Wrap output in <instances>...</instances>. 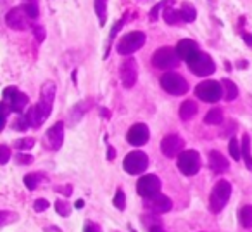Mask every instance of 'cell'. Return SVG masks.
<instances>
[{
    "mask_svg": "<svg viewBox=\"0 0 252 232\" xmlns=\"http://www.w3.org/2000/svg\"><path fill=\"white\" fill-rule=\"evenodd\" d=\"M54 97H56V83L52 81H47L43 83L42 90H40V101L36 106L30 108L28 111L25 113L26 118H28L32 128H38L43 121L50 116V111H52V104H54Z\"/></svg>",
    "mask_w": 252,
    "mask_h": 232,
    "instance_id": "6da1fadb",
    "label": "cell"
},
{
    "mask_svg": "<svg viewBox=\"0 0 252 232\" xmlns=\"http://www.w3.org/2000/svg\"><path fill=\"white\" fill-rule=\"evenodd\" d=\"M231 196V184L228 180H218L214 184L213 191L209 196V208L213 213H220L226 206L228 199Z\"/></svg>",
    "mask_w": 252,
    "mask_h": 232,
    "instance_id": "7a4b0ae2",
    "label": "cell"
},
{
    "mask_svg": "<svg viewBox=\"0 0 252 232\" xmlns=\"http://www.w3.org/2000/svg\"><path fill=\"white\" fill-rule=\"evenodd\" d=\"M187 64H189L190 71L197 77H209L216 71V64H214L213 57L206 52H197L195 56H192L187 61Z\"/></svg>",
    "mask_w": 252,
    "mask_h": 232,
    "instance_id": "3957f363",
    "label": "cell"
},
{
    "mask_svg": "<svg viewBox=\"0 0 252 232\" xmlns=\"http://www.w3.org/2000/svg\"><path fill=\"white\" fill-rule=\"evenodd\" d=\"M144 43H145V33L130 32L119 40L118 45H116V50H118V54H121V56H131V54H135L138 49H142Z\"/></svg>",
    "mask_w": 252,
    "mask_h": 232,
    "instance_id": "277c9868",
    "label": "cell"
},
{
    "mask_svg": "<svg viewBox=\"0 0 252 232\" xmlns=\"http://www.w3.org/2000/svg\"><path fill=\"white\" fill-rule=\"evenodd\" d=\"M30 102V97L23 92H19L16 87H7L4 88V101L2 104L5 108H9L11 111L18 113V115H23L25 113V108L28 106Z\"/></svg>",
    "mask_w": 252,
    "mask_h": 232,
    "instance_id": "5b68a950",
    "label": "cell"
},
{
    "mask_svg": "<svg viewBox=\"0 0 252 232\" xmlns=\"http://www.w3.org/2000/svg\"><path fill=\"white\" fill-rule=\"evenodd\" d=\"M180 63V56L173 47H161L152 56V64L159 70H173Z\"/></svg>",
    "mask_w": 252,
    "mask_h": 232,
    "instance_id": "8992f818",
    "label": "cell"
},
{
    "mask_svg": "<svg viewBox=\"0 0 252 232\" xmlns=\"http://www.w3.org/2000/svg\"><path fill=\"white\" fill-rule=\"evenodd\" d=\"M195 94L204 102H218L221 99V95H224V92H223V85L220 81L206 80L197 85Z\"/></svg>",
    "mask_w": 252,
    "mask_h": 232,
    "instance_id": "52a82bcc",
    "label": "cell"
},
{
    "mask_svg": "<svg viewBox=\"0 0 252 232\" xmlns=\"http://www.w3.org/2000/svg\"><path fill=\"white\" fill-rule=\"evenodd\" d=\"M161 87L171 95H183L189 90V83L185 78L178 73H171V71L161 77Z\"/></svg>",
    "mask_w": 252,
    "mask_h": 232,
    "instance_id": "ba28073f",
    "label": "cell"
},
{
    "mask_svg": "<svg viewBox=\"0 0 252 232\" xmlns=\"http://www.w3.org/2000/svg\"><path fill=\"white\" fill-rule=\"evenodd\" d=\"M178 170L187 177H192L199 173L200 170V156L197 151H182L178 156Z\"/></svg>",
    "mask_w": 252,
    "mask_h": 232,
    "instance_id": "9c48e42d",
    "label": "cell"
},
{
    "mask_svg": "<svg viewBox=\"0 0 252 232\" xmlns=\"http://www.w3.org/2000/svg\"><path fill=\"white\" fill-rule=\"evenodd\" d=\"M149 166V158L145 153L142 151H131L128 153V156L123 161V168L125 172H128L130 175H138V173H144Z\"/></svg>",
    "mask_w": 252,
    "mask_h": 232,
    "instance_id": "30bf717a",
    "label": "cell"
},
{
    "mask_svg": "<svg viewBox=\"0 0 252 232\" xmlns=\"http://www.w3.org/2000/svg\"><path fill=\"white\" fill-rule=\"evenodd\" d=\"M119 77H121L123 87L125 88H131L135 83H137L138 78V64L133 57H128L121 63L119 66Z\"/></svg>",
    "mask_w": 252,
    "mask_h": 232,
    "instance_id": "8fae6325",
    "label": "cell"
},
{
    "mask_svg": "<svg viewBox=\"0 0 252 232\" xmlns=\"http://www.w3.org/2000/svg\"><path fill=\"white\" fill-rule=\"evenodd\" d=\"M30 21H33V19L28 16L25 5L11 9V11L7 12V16H5V23H7V26L12 30H26Z\"/></svg>",
    "mask_w": 252,
    "mask_h": 232,
    "instance_id": "7c38bea8",
    "label": "cell"
},
{
    "mask_svg": "<svg viewBox=\"0 0 252 232\" xmlns=\"http://www.w3.org/2000/svg\"><path fill=\"white\" fill-rule=\"evenodd\" d=\"M137 191L142 197H152L161 193V179L158 175H144L137 184Z\"/></svg>",
    "mask_w": 252,
    "mask_h": 232,
    "instance_id": "4fadbf2b",
    "label": "cell"
},
{
    "mask_svg": "<svg viewBox=\"0 0 252 232\" xmlns=\"http://www.w3.org/2000/svg\"><path fill=\"white\" fill-rule=\"evenodd\" d=\"M183 148H185V141H183L180 135H175V134L166 135L161 141V151L166 158H176V156H180Z\"/></svg>",
    "mask_w": 252,
    "mask_h": 232,
    "instance_id": "5bb4252c",
    "label": "cell"
},
{
    "mask_svg": "<svg viewBox=\"0 0 252 232\" xmlns=\"http://www.w3.org/2000/svg\"><path fill=\"white\" fill-rule=\"evenodd\" d=\"M144 206L152 213H168L173 208V201L164 194H156L152 197H145Z\"/></svg>",
    "mask_w": 252,
    "mask_h": 232,
    "instance_id": "9a60e30c",
    "label": "cell"
},
{
    "mask_svg": "<svg viewBox=\"0 0 252 232\" xmlns=\"http://www.w3.org/2000/svg\"><path fill=\"white\" fill-rule=\"evenodd\" d=\"M63 141H64V123L63 121H57L56 125H52L47 130L45 144L49 149H59L63 146Z\"/></svg>",
    "mask_w": 252,
    "mask_h": 232,
    "instance_id": "2e32d148",
    "label": "cell"
},
{
    "mask_svg": "<svg viewBox=\"0 0 252 232\" xmlns=\"http://www.w3.org/2000/svg\"><path fill=\"white\" fill-rule=\"evenodd\" d=\"M126 139H128V142H130L131 146H137V148L147 144V142H149V128H147V125H144V123L133 125V127L128 130Z\"/></svg>",
    "mask_w": 252,
    "mask_h": 232,
    "instance_id": "e0dca14e",
    "label": "cell"
},
{
    "mask_svg": "<svg viewBox=\"0 0 252 232\" xmlns=\"http://www.w3.org/2000/svg\"><path fill=\"white\" fill-rule=\"evenodd\" d=\"M176 52H178L180 59L189 61L190 57L195 56V54L200 52V50H199L197 42H193V40H190V39H183V40H180L178 45H176Z\"/></svg>",
    "mask_w": 252,
    "mask_h": 232,
    "instance_id": "ac0fdd59",
    "label": "cell"
},
{
    "mask_svg": "<svg viewBox=\"0 0 252 232\" xmlns=\"http://www.w3.org/2000/svg\"><path fill=\"white\" fill-rule=\"evenodd\" d=\"M209 165H211V170H213L214 173H224V172H228V168H230L228 159L224 158L220 151H211L209 153Z\"/></svg>",
    "mask_w": 252,
    "mask_h": 232,
    "instance_id": "d6986e66",
    "label": "cell"
},
{
    "mask_svg": "<svg viewBox=\"0 0 252 232\" xmlns=\"http://www.w3.org/2000/svg\"><path fill=\"white\" fill-rule=\"evenodd\" d=\"M197 104L193 101H185V102H182V106H180V111H178V115H180V118L182 120H192L193 116L197 115Z\"/></svg>",
    "mask_w": 252,
    "mask_h": 232,
    "instance_id": "ffe728a7",
    "label": "cell"
},
{
    "mask_svg": "<svg viewBox=\"0 0 252 232\" xmlns=\"http://www.w3.org/2000/svg\"><path fill=\"white\" fill-rule=\"evenodd\" d=\"M242 158L245 161V166L252 170V156H251V137L247 134L242 137Z\"/></svg>",
    "mask_w": 252,
    "mask_h": 232,
    "instance_id": "44dd1931",
    "label": "cell"
},
{
    "mask_svg": "<svg viewBox=\"0 0 252 232\" xmlns=\"http://www.w3.org/2000/svg\"><path fill=\"white\" fill-rule=\"evenodd\" d=\"M238 220H240L242 227H245V229L252 227V206L251 204H245V206L240 208V211H238Z\"/></svg>",
    "mask_w": 252,
    "mask_h": 232,
    "instance_id": "7402d4cb",
    "label": "cell"
},
{
    "mask_svg": "<svg viewBox=\"0 0 252 232\" xmlns=\"http://www.w3.org/2000/svg\"><path fill=\"white\" fill-rule=\"evenodd\" d=\"M162 18H164V21L168 23V25H178L180 21H183L182 12L171 9V5H168V7H166V11L162 12Z\"/></svg>",
    "mask_w": 252,
    "mask_h": 232,
    "instance_id": "603a6c76",
    "label": "cell"
},
{
    "mask_svg": "<svg viewBox=\"0 0 252 232\" xmlns=\"http://www.w3.org/2000/svg\"><path fill=\"white\" fill-rule=\"evenodd\" d=\"M223 121V111L218 108L211 109L206 116H204V123L206 125H220Z\"/></svg>",
    "mask_w": 252,
    "mask_h": 232,
    "instance_id": "cb8c5ba5",
    "label": "cell"
},
{
    "mask_svg": "<svg viewBox=\"0 0 252 232\" xmlns=\"http://www.w3.org/2000/svg\"><path fill=\"white\" fill-rule=\"evenodd\" d=\"M221 85H223L224 99H226V101H233V99H237L238 88H237V85H235L233 81H231V80H223V81H221Z\"/></svg>",
    "mask_w": 252,
    "mask_h": 232,
    "instance_id": "d4e9b609",
    "label": "cell"
},
{
    "mask_svg": "<svg viewBox=\"0 0 252 232\" xmlns=\"http://www.w3.org/2000/svg\"><path fill=\"white\" fill-rule=\"evenodd\" d=\"M43 179H45V177H43L42 173H28V175H25V186L28 187L30 191H33L38 187L40 182H43Z\"/></svg>",
    "mask_w": 252,
    "mask_h": 232,
    "instance_id": "484cf974",
    "label": "cell"
},
{
    "mask_svg": "<svg viewBox=\"0 0 252 232\" xmlns=\"http://www.w3.org/2000/svg\"><path fill=\"white\" fill-rule=\"evenodd\" d=\"M95 12L100 19V25L104 26L107 19V0H95Z\"/></svg>",
    "mask_w": 252,
    "mask_h": 232,
    "instance_id": "4316f807",
    "label": "cell"
},
{
    "mask_svg": "<svg viewBox=\"0 0 252 232\" xmlns=\"http://www.w3.org/2000/svg\"><path fill=\"white\" fill-rule=\"evenodd\" d=\"M180 12H182V19L185 23H192V21H195V18H197V11L192 7L190 4H183L182 5V9H180Z\"/></svg>",
    "mask_w": 252,
    "mask_h": 232,
    "instance_id": "83f0119b",
    "label": "cell"
},
{
    "mask_svg": "<svg viewBox=\"0 0 252 232\" xmlns=\"http://www.w3.org/2000/svg\"><path fill=\"white\" fill-rule=\"evenodd\" d=\"M228 148H230V156L235 159V161H238V159L242 158V144H238V139L231 137Z\"/></svg>",
    "mask_w": 252,
    "mask_h": 232,
    "instance_id": "f1b7e54d",
    "label": "cell"
},
{
    "mask_svg": "<svg viewBox=\"0 0 252 232\" xmlns=\"http://www.w3.org/2000/svg\"><path fill=\"white\" fill-rule=\"evenodd\" d=\"M30 127H32V125H30L26 115H19L18 118L14 120V123H12V128H14V130H18V132H25V130H28Z\"/></svg>",
    "mask_w": 252,
    "mask_h": 232,
    "instance_id": "f546056e",
    "label": "cell"
},
{
    "mask_svg": "<svg viewBox=\"0 0 252 232\" xmlns=\"http://www.w3.org/2000/svg\"><path fill=\"white\" fill-rule=\"evenodd\" d=\"M33 146H35V139H32V137L18 139V141L14 142V148L19 149V151H28V149H32Z\"/></svg>",
    "mask_w": 252,
    "mask_h": 232,
    "instance_id": "4dcf8cb0",
    "label": "cell"
},
{
    "mask_svg": "<svg viewBox=\"0 0 252 232\" xmlns=\"http://www.w3.org/2000/svg\"><path fill=\"white\" fill-rule=\"evenodd\" d=\"M168 5H173V0H164V2H161V4L154 5V7H152V11H151V14H149V19H151V21H158L161 9L162 7H168Z\"/></svg>",
    "mask_w": 252,
    "mask_h": 232,
    "instance_id": "1f68e13d",
    "label": "cell"
},
{
    "mask_svg": "<svg viewBox=\"0 0 252 232\" xmlns=\"http://www.w3.org/2000/svg\"><path fill=\"white\" fill-rule=\"evenodd\" d=\"M54 208H56V211L61 215V217H69V213H71V208H69V204H67L66 201H63V199H57L56 203H54Z\"/></svg>",
    "mask_w": 252,
    "mask_h": 232,
    "instance_id": "d6a6232c",
    "label": "cell"
},
{
    "mask_svg": "<svg viewBox=\"0 0 252 232\" xmlns=\"http://www.w3.org/2000/svg\"><path fill=\"white\" fill-rule=\"evenodd\" d=\"M112 203H114V206L118 208V210H125L126 208V196H125V191L123 189H118L116 191V196L114 199H112Z\"/></svg>",
    "mask_w": 252,
    "mask_h": 232,
    "instance_id": "836d02e7",
    "label": "cell"
},
{
    "mask_svg": "<svg viewBox=\"0 0 252 232\" xmlns=\"http://www.w3.org/2000/svg\"><path fill=\"white\" fill-rule=\"evenodd\" d=\"M9 158H11V149L5 144L0 146V165H7Z\"/></svg>",
    "mask_w": 252,
    "mask_h": 232,
    "instance_id": "e575fe53",
    "label": "cell"
},
{
    "mask_svg": "<svg viewBox=\"0 0 252 232\" xmlns=\"http://www.w3.org/2000/svg\"><path fill=\"white\" fill-rule=\"evenodd\" d=\"M47 208H49V201L47 199H36L35 201V211L36 213H42V211H45Z\"/></svg>",
    "mask_w": 252,
    "mask_h": 232,
    "instance_id": "d590c367",
    "label": "cell"
},
{
    "mask_svg": "<svg viewBox=\"0 0 252 232\" xmlns=\"http://www.w3.org/2000/svg\"><path fill=\"white\" fill-rule=\"evenodd\" d=\"M16 161H18L19 165H28V163L33 161V158L30 155H23V153H18V155H16Z\"/></svg>",
    "mask_w": 252,
    "mask_h": 232,
    "instance_id": "8d00e7d4",
    "label": "cell"
},
{
    "mask_svg": "<svg viewBox=\"0 0 252 232\" xmlns=\"http://www.w3.org/2000/svg\"><path fill=\"white\" fill-rule=\"evenodd\" d=\"M9 220H18V215L16 213H9V211H2V225H7V224H11Z\"/></svg>",
    "mask_w": 252,
    "mask_h": 232,
    "instance_id": "74e56055",
    "label": "cell"
},
{
    "mask_svg": "<svg viewBox=\"0 0 252 232\" xmlns=\"http://www.w3.org/2000/svg\"><path fill=\"white\" fill-rule=\"evenodd\" d=\"M33 32H35V37L38 42L45 40V28H43V26H33Z\"/></svg>",
    "mask_w": 252,
    "mask_h": 232,
    "instance_id": "f35d334b",
    "label": "cell"
},
{
    "mask_svg": "<svg viewBox=\"0 0 252 232\" xmlns=\"http://www.w3.org/2000/svg\"><path fill=\"white\" fill-rule=\"evenodd\" d=\"M83 232H100V229H98V225L92 224V222H88L87 225H85V231Z\"/></svg>",
    "mask_w": 252,
    "mask_h": 232,
    "instance_id": "ab89813d",
    "label": "cell"
},
{
    "mask_svg": "<svg viewBox=\"0 0 252 232\" xmlns=\"http://www.w3.org/2000/svg\"><path fill=\"white\" fill-rule=\"evenodd\" d=\"M56 191H63V193H66V196H69L71 191H73V187H71V186H66V187H56Z\"/></svg>",
    "mask_w": 252,
    "mask_h": 232,
    "instance_id": "60d3db41",
    "label": "cell"
},
{
    "mask_svg": "<svg viewBox=\"0 0 252 232\" xmlns=\"http://www.w3.org/2000/svg\"><path fill=\"white\" fill-rule=\"evenodd\" d=\"M242 37H244L245 43H247V45H251V47H252V35H249V33H242Z\"/></svg>",
    "mask_w": 252,
    "mask_h": 232,
    "instance_id": "b9f144b4",
    "label": "cell"
},
{
    "mask_svg": "<svg viewBox=\"0 0 252 232\" xmlns=\"http://www.w3.org/2000/svg\"><path fill=\"white\" fill-rule=\"evenodd\" d=\"M151 232H166V231L161 227V225H152V227H151Z\"/></svg>",
    "mask_w": 252,
    "mask_h": 232,
    "instance_id": "7bdbcfd3",
    "label": "cell"
},
{
    "mask_svg": "<svg viewBox=\"0 0 252 232\" xmlns=\"http://www.w3.org/2000/svg\"><path fill=\"white\" fill-rule=\"evenodd\" d=\"M116 153H114V148H109V155H107V159H114Z\"/></svg>",
    "mask_w": 252,
    "mask_h": 232,
    "instance_id": "ee69618b",
    "label": "cell"
},
{
    "mask_svg": "<svg viewBox=\"0 0 252 232\" xmlns=\"http://www.w3.org/2000/svg\"><path fill=\"white\" fill-rule=\"evenodd\" d=\"M81 206H83V201L78 199V201H76V208H81Z\"/></svg>",
    "mask_w": 252,
    "mask_h": 232,
    "instance_id": "f6af8a7d",
    "label": "cell"
},
{
    "mask_svg": "<svg viewBox=\"0 0 252 232\" xmlns=\"http://www.w3.org/2000/svg\"><path fill=\"white\" fill-rule=\"evenodd\" d=\"M26 2H33V0H26Z\"/></svg>",
    "mask_w": 252,
    "mask_h": 232,
    "instance_id": "bcb514c9",
    "label": "cell"
}]
</instances>
